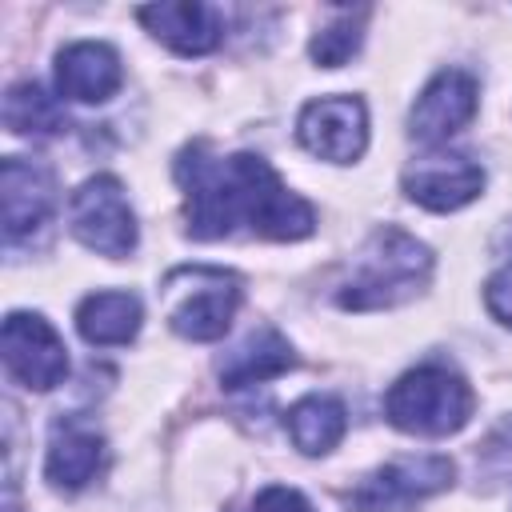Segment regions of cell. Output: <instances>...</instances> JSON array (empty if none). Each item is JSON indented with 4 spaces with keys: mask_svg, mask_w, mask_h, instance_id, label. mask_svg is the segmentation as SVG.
I'll return each mask as SVG.
<instances>
[{
    "mask_svg": "<svg viewBox=\"0 0 512 512\" xmlns=\"http://www.w3.org/2000/svg\"><path fill=\"white\" fill-rule=\"evenodd\" d=\"M176 180L188 200V232L196 240H224L236 228L268 240H304L316 228L308 200L284 188L268 160L252 152L216 156L192 144L176 160Z\"/></svg>",
    "mask_w": 512,
    "mask_h": 512,
    "instance_id": "obj_1",
    "label": "cell"
},
{
    "mask_svg": "<svg viewBox=\"0 0 512 512\" xmlns=\"http://www.w3.org/2000/svg\"><path fill=\"white\" fill-rule=\"evenodd\" d=\"M428 272H432V252L416 236H408L400 228H380L364 244L356 272L336 292V300H340V308H352V312L392 308V304H404L408 296H416L428 284Z\"/></svg>",
    "mask_w": 512,
    "mask_h": 512,
    "instance_id": "obj_2",
    "label": "cell"
},
{
    "mask_svg": "<svg viewBox=\"0 0 512 512\" xmlns=\"http://www.w3.org/2000/svg\"><path fill=\"white\" fill-rule=\"evenodd\" d=\"M384 416L392 428L412 432V436H448L468 424L472 388L440 364H420L388 388Z\"/></svg>",
    "mask_w": 512,
    "mask_h": 512,
    "instance_id": "obj_3",
    "label": "cell"
},
{
    "mask_svg": "<svg viewBox=\"0 0 512 512\" xmlns=\"http://www.w3.org/2000/svg\"><path fill=\"white\" fill-rule=\"evenodd\" d=\"M172 304L168 324L184 340H220L240 308V280L224 268H176L164 280Z\"/></svg>",
    "mask_w": 512,
    "mask_h": 512,
    "instance_id": "obj_4",
    "label": "cell"
},
{
    "mask_svg": "<svg viewBox=\"0 0 512 512\" xmlns=\"http://www.w3.org/2000/svg\"><path fill=\"white\" fill-rule=\"evenodd\" d=\"M68 228L84 248L112 256V260L136 248V216L116 176H92L72 192Z\"/></svg>",
    "mask_w": 512,
    "mask_h": 512,
    "instance_id": "obj_5",
    "label": "cell"
},
{
    "mask_svg": "<svg viewBox=\"0 0 512 512\" xmlns=\"http://www.w3.org/2000/svg\"><path fill=\"white\" fill-rule=\"evenodd\" d=\"M452 476L456 468L448 456H404L364 476L348 492V508L352 512H412L420 500L444 492Z\"/></svg>",
    "mask_w": 512,
    "mask_h": 512,
    "instance_id": "obj_6",
    "label": "cell"
},
{
    "mask_svg": "<svg viewBox=\"0 0 512 512\" xmlns=\"http://www.w3.org/2000/svg\"><path fill=\"white\" fill-rule=\"evenodd\" d=\"M0 352H4L8 376L16 384L32 388V392L56 388L64 380V372H68L64 340L36 312H8L4 332H0Z\"/></svg>",
    "mask_w": 512,
    "mask_h": 512,
    "instance_id": "obj_7",
    "label": "cell"
},
{
    "mask_svg": "<svg viewBox=\"0 0 512 512\" xmlns=\"http://www.w3.org/2000/svg\"><path fill=\"white\" fill-rule=\"evenodd\" d=\"M300 144L332 164H352L368 144V108L360 96H320L308 100L296 120Z\"/></svg>",
    "mask_w": 512,
    "mask_h": 512,
    "instance_id": "obj_8",
    "label": "cell"
},
{
    "mask_svg": "<svg viewBox=\"0 0 512 512\" xmlns=\"http://www.w3.org/2000/svg\"><path fill=\"white\" fill-rule=\"evenodd\" d=\"M484 188V168L460 152H436L420 156L404 168V192L428 212H456L468 200H476Z\"/></svg>",
    "mask_w": 512,
    "mask_h": 512,
    "instance_id": "obj_9",
    "label": "cell"
},
{
    "mask_svg": "<svg viewBox=\"0 0 512 512\" xmlns=\"http://www.w3.org/2000/svg\"><path fill=\"white\" fill-rule=\"evenodd\" d=\"M0 204H4V236L16 244L20 236L44 228L56 208V176L40 160L8 156L0 164Z\"/></svg>",
    "mask_w": 512,
    "mask_h": 512,
    "instance_id": "obj_10",
    "label": "cell"
},
{
    "mask_svg": "<svg viewBox=\"0 0 512 512\" xmlns=\"http://www.w3.org/2000/svg\"><path fill=\"white\" fill-rule=\"evenodd\" d=\"M472 116H476V80L460 68H444L416 96L408 132L420 144H440V140L456 136Z\"/></svg>",
    "mask_w": 512,
    "mask_h": 512,
    "instance_id": "obj_11",
    "label": "cell"
},
{
    "mask_svg": "<svg viewBox=\"0 0 512 512\" xmlns=\"http://www.w3.org/2000/svg\"><path fill=\"white\" fill-rule=\"evenodd\" d=\"M120 80H124L120 56H116V48H108L100 40H76L56 52V92L64 100L100 104V100L116 96Z\"/></svg>",
    "mask_w": 512,
    "mask_h": 512,
    "instance_id": "obj_12",
    "label": "cell"
},
{
    "mask_svg": "<svg viewBox=\"0 0 512 512\" xmlns=\"http://www.w3.org/2000/svg\"><path fill=\"white\" fill-rule=\"evenodd\" d=\"M140 24L160 40L168 44L172 52L180 56H204L220 44L224 28H220V12L208 8V4H196V0H180V4H144L140 12Z\"/></svg>",
    "mask_w": 512,
    "mask_h": 512,
    "instance_id": "obj_13",
    "label": "cell"
},
{
    "mask_svg": "<svg viewBox=\"0 0 512 512\" xmlns=\"http://www.w3.org/2000/svg\"><path fill=\"white\" fill-rule=\"evenodd\" d=\"M104 464V440L100 432L76 424V420H56L52 436H48V452H44V476L52 488L76 492L84 488Z\"/></svg>",
    "mask_w": 512,
    "mask_h": 512,
    "instance_id": "obj_14",
    "label": "cell"
},
{
    "mask_svg": "<svg viewBox=\"0 0 512 512\" xmlns=\"http://www.w3.org/2000/svg\"><path fill=\"white\" fill-rule=\"evenodd\" d=\"M140 320H144V308L132 292H120V288H108V292H92L80 300L76 308V328L88 344L96 348H116V344H128L136 332H140Z\"/></svg>",
    "mask_w": 512,
    "mask_h": 512,
    "instance_id": "obj_15",
    "label": "cell"
},
{
    "mask_svg": "<svg viewBox=\"0 0 512 512\" xmlns=\"http://www.w3.org/2000/svg\"><path fill=\"white\" fill-rule=\"evenodd\" d=\"M296 364L288 340L276 328H260L248 340H240L224 360H220V384L224 388H248V384H264L280 372H288Z\"/></svg>",
    "mask_w": 512,
    "mask_h": 512,
    "instance_id": "obj_16",
    "label": "cell"
},
{
    "mask_svg": "<svg viewBox=\"0 0 512 512\" xmlns=\"http://www.w3.org/2000/svg\"><path fill=\"white\" fill-rule=\"evenodd\" d=\"M284 428L292 436V444L304 452V456H324L332 452L344 432H348V412L336 396H324V392H312V396H300L288 412H284Z\"/></svg>",
    "mask_w": 512,
    "mask_h": 512,
    "instance_id": "obj_17",
    "label": "cell"
},
{
    "mask_svg": "<svg viewBox=\"0 0 512 512\" xmlns=\"http://www.w3.org/2000/svg\"><path fill=\"white\" fill-rule=\"evenodd\" d=\"M4 124L16 136H56L68 128V116L56 104V96H48L40 84L24 80V84H12L4 96Z\"/></svg>",
    "mask_w": 512,
    "mask_h": 512,
    "instance_id": "obj_18",
    "label": "cell"
},
{
    "mask_svg": "<svg viewBox=\"0 0 512 512\" xmlns=\"http://www.w3.org/2000/svg\"><path fill=\"white\" fill-rule=\"evenodd\" d=\"M368 12L360 8V12H340L332 24H324L316 36H312V44H308V52H312V60L320 64V68H340L356 48H360V20H364Z\"/></svg>",
    "mask_w": 512,
    "mask_h": 512,
    "instance_id": "obj_19",
    "label": "cell"
},
{
    "mask_svg": "<svg viewBox=\"0 0 512 512\" xmlns=\"http://www.w3.org/2000/svg\"><path fill=\"white\" fill-rule=\"evenodd\" d=\"M484 304H488V312H492L500 324L512 328V264H504V268L488 280V288H484Z\"/></svg>",
    "mask_w": 512,
    "mask_h": 512,
    "instance_id": "obj_20",
    "label": "cell"
},
{
    "mask_svg": "<svg viewBox=\"0 0 512 512\" xmlns=\"http://www.w3.org/2000/svg\"><path fill=\"white\" fill-rule=\"evenodd\" d=\"M252 512H316L296 488H284V484H272V488H264L260 496H256V504H252Z\"/></svg>",
    "mask_w": 512,
    "mask_h": 512,
    "instance_id": "obj_21",
    "label": "cell"
}]
</instances>
